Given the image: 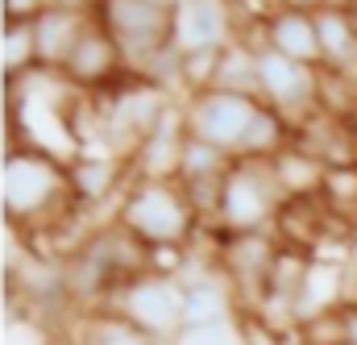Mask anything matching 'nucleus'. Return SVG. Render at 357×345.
<instances>
[{
	"label": "nucleus",
	"instance_id": "nucleus-25",
	"mask_svg": "<svg viewBox=\"0 0 357 345\" xmlns=\"http://www.w3.org/2000/svg\"><path fill=\"white\" fill-rule=\"evenodd\" d=\"M100 0H46V8H79V13H96Z\"/></svg>",
	"mask_w": 357,
	"mask_h": 345
},
{
	"label": "nucleus",
	"instance_id": "nucleus-9",
	"mask_svg": "<svg viewBox=\"0 0 357 345\" xmlns=\"http://www.w3.org/2000/svg\"><path fill=\"white\" fill-rule=\"evenodd\" d=\"M291 146L316 159L324 171H349L357 167V117H333L316 108L299 125H291Z\"/></svg>",
	"mask_w": 357,
	"mask_h": 345
},
{
	"label": "nucleus",
	"instance_id": "nucleus-19",
	"mask_svg": "<svg viewBox=\"0 0 357 345\" xmlns=\"http://www.w3.org/2000/svg\"><path fill=\"white\" fill-rule=\"evenodd\" d=\"M233 167V159L199 138L187 133L183 142V159H178V183H208V179H225V171Z\"/></svg>",
	"mask_w": 357,
	"mask_h": 345
},
{
	"label": "nucleus",
	"instance_id": "nucleus-3",
	"mask_svg": "<svg viewBox=\"0 0 357 345\" xmlns=\"http://www.w3.org/2000/svg\"><path fill=\"white\" fill-rule=\"evenodd\" d=\"M282 183L270 159H233L220 183L216 233H270L282 208Z\"/></svg>",
	"mask_w": 357,
	"mask_h": 345
},
{
	"label": "nucleus",
	"instance_id": "nucleus-16",
	"mask_svg": "<svg viewBox=\"0 0 357 345\" xmlns=\"http://www.w3.org/2000/svg\"><path fill=\"white\" fill-rule=\"evenodd\" d=\"M316 34H320V67L357 75V34L345 17V8H316Z\"/></svg>",
	"mask_w": 357,
	"mask_h": 345
},
{
	"label": "nucleus",
	"instance_id": "nucleus-1",
	"mask_svg": "<svg viewBox=\"0 0 357 345\" xmlns=\"http://www.w3.org/2000/svg\"><path fill=\"white\" fill-rule=\"evenodd\" d=\"M84 212V204L71 191V175L67 163L29 150V146H13L4 154V216L8 225H17L29 237L54 233L63 225H71Z\"/></svg>",
	"mask_w": 357,
	"mask_h": 345
},
{
	"label": "nucleus",
	"instance_id": "nucleus-2",
	"mask_svg": "<svg viewBox=\"0 0 357 345\" xmlns=\"http://www.w3.org/2000/svg\"><path fill=\"white\" fill-rule=\"evenodd\" d=\"M116 225L129 229L146 250H162V246H191L199 216L183 191L178 179H146V175H129L121 200H116Z\"/></svg>",
	"mask_w": 357,
	"mask_h": 345
},
{
	"label": "nucleus",
	"instance_id": "nucleus-6",
	"mask_svg": "<svg viewBox=\"0 0 357 345\" xmlns=\"http://www.w3.org/2000/svg\"><path fill=\"white\" fill-rule=\"evenodd\" d=\"M96 17L116 38V46L125 50L129 71H142L154 54L171 50V17H175V8L162 4V0H100Z\"/></svg>",
	"mask_w": 357,
	"mask_h": 345
},
{
	"label": "nucleus",
	"instance_id": "nucleus-18",
	"mask_svg": "<svg viewBox=\"0 0 357 345\" xmlns=\"http://www.w3.org/2000/svg\"><path fill=\"white\" fill-rule=\"evenodd\" d=\"M274 175H278V183H282V196H320L324 191V167L316 163V159H307L303 150H295V146H282L274 159Z\"/></svg>",
	"mask_w": 357,
	"mask_h": 345
},
{
	"label": "nucleus",
	"instance_id": "nucleus-22",
	"mask_svg": "<svg viewBox=\"0 0 357 345\" xmlns=\"http://www.w3.org/2000/svg\"><path fill=\"white\" fill-rule=\"evenodd\" d=\"M171 345H245V333L233 329V325H220V329H183Z\"/></svg>",
	"mask_w": 357,
	"mask_h": 345
},
{
	"label": "nucleus",
	"instance_id": "nucleus-21",
	"mask_svg": "<svg viewBox=\"0 0 357 345\" xmlns=\"http://www.w3.org/2000/svg\"><path fill=\"white\" fill-rule=\"evenodd\" d=\"M79 345H162V342L146 337L142 329H133L129 321H121V316H112V312H100L96 321H84Z\"/></svg>",
	"mask_w": 357,
	"mask_h": 345
},
{
	"label": "nucleus",
	"instance_id": "nucleus-12",
	"mask_svg": "<svg viewBox=\"0 0 357 345\" xmlns=\"http://www.w3.org/2000/svg\"><path fill=\"white\" fill-rule=\"evenodd\" d=\"M183 142H187V125H183V104H167L162 117L150 125V133L142 138V146L129 159V175H146V179H178V159H183Z\"/></svg>",
	"mask_w": 357,
	"mask_h": 345
},
{
	"label": "nucleus",
	"instance_id": "nucleus-24",
	"mask_svg": "<svg viewBox=\"0 0 357 345\" xmlns=\"http://www.w3.org/2000/svg\"><path fill=\"white\" fill-rule=\"evenodd\" d=\"M337 316H341V333H345V342L357 345V300L349 295L345 304H337Z\"/></svg>",
	"mask_w": 357,
	"mask_h": 345
},
{
	"label": "nucleus",
	"instance_id": "nucleus-5",
	"mask_svg": "<svg viewBox=\"0 0 357 345\" xmlns=\"http://www.w3.org/2000/svg\"><path fill=\"white\" fill-rule=\"evenodd\" d=\"M262 100L258 96H233V91H195L183 96V125L191 138L225 150L229 159H241L254 125H258Z\"/></svg>",
	"mask_w": 357,
	"mask_h": 345
},
{
	"label": "nucleus",
	"instance_id": "nucleus-29",
	"mask_svg": "<svg viewBox=\"0 0 357 345\" xmlns=\"http://www.w3.org/2000/svg\"><path fill=\"white\" fill-rule=\"evenodd\" d=\"M341 345H349V342H341Z\"/></svg>",
	"mask_w": 357,
	"mask_h": 345
},
{
	"label": "nucleus",
	"instance_id": "nucleus-26",
	"mask_svg": "<svg viewBox=\"0 0 357 345\" xmlns=\"http://www.w3.org/2000/svg\"><path fill=\"white\" fill-rule=\"evenodd\" d=\"M274 4H287V8H312V13H316L324 0H274Z\"/></svg>",
	"mask_w": 357,
	"mask_h": 345
},
{
	"label": "nucleus",
	"instance_id": "nucleus-28",
	"mask_svg": "<svg viewBox=\"0 0 357 345\" xmlns=\"http://www.w3.org/2000/svg\"><path fill=\"white\" fill-rule=\"evenodd\" d=\"M354 300H357V283H354Z\"/></svg>",
	"mask_w": 357,
	"mask_h": 345
},
{
	"label": "nucleus",
	"instance_id": "nucleus-11",
	"mask_svg": "<svg viewBox=\"0 0 357 345\" xmlns=\"http://www.w3.org/2000/svg\"><path fill=\"white\" fill-rule=\"evenodd\" d=\"M178 287H183V329H220V325H233V316L241 312V300H237L233 283L220 274V266H216V274H212V266L183 274Z\"/></svg>",
	"mask_w": 357,
	"mask_h": 345
},
{
	"label": "nucleus",
	"instance_id": "nucleus-14",
	"mask_svg": "<svg viewBox=\"0 0 357 345\" xmlns=\"http://www.w3.org/2000/svg\"><path fill=\"white\" fill-rule=\"evenodd\" d=\"M96 13H79V8H46L33 21V42H38V67L42 71H63L67 54L75 50L79 34L91 25Z\"/></svg>",
	"mask_w": 357,
	"mask_h": 345
},
{
	"label": "nucleus",
	"instance_id": "nucleus-23",
	"mask_svg": "<svg viewBox=\"0 0 357 345\" xmlns=\"http://www.w3.org/2000/svg\"><path fill=\"white\" fill-rule=\"evenodd\" d=\"M46 13V0H4V21H38Z\"/></svg>",
	"mask_w": 357,
	"mask_h": 345
},
{
	"label": "nucleus",
	"instance_id": "nucleus-15",
	"mask_svg": "<svg viewBox=\"0 0 357 345\" xmlns=\"http://www.w3.org/2000/svg\"><path fill=\"white\" fill-rule=\"evenodd\" d=\"M67 175H71L75 200L88 208V204L108 200L112 191H116V196L125 191V183H129V163H125V159H112V154H79L75 163H67Z\"/></svg>",
	"mask_w": 357,
	"mask_h": 345
},
{
	"label": "nucleus",
	"instance_id": "nucleus-20",
	"mask_svg": "<svg viewBox=\"0 0 357 345\" xmlns=\"http://www.w3.org/2000/svg\"><path fill=\"white\" fill-rule=\"evenodd\" d=\"M29 71H38V42L33 21H4V80L17 84Z\"/></svg>",
	"mask_w": 357,
	"mask_h": 345
},
{
	"label": "nucleus",
	"instance_id": "nucleus-4",
	"mask_svg": "<svg viewBox=\"0 0 357 345\" xmlns=\"http://www.w3.org/2000/svg\"><path fill=\"white\" fill-rule=\"evenodd\" d=\"M104 312L129 321L133 329H142L154 342L171 345L178 337V329H183V287H178V279L146 270V274L121 283L104 300Z\"/></svg>",
	"mask_w": 357,
	"mask_h": 345
},
{
	"label": "nucleus",
	"instance_id": "nucleus-13",
	"mask_svg": "<svg viewBox=\"0 0 357 345\" xmlns=\"http://www.w3.org/2000/svg\"><path fill=\"white\" fill-rule=\"evenodd\" d=\"M262 46L295 59V63H307V67H320V34H316V13L312 8H287V4H274L266 17H262Z\"/></svg>",
	"mask_w": 357,
	"mask_h": 345
},
{
	"label": "nucleus",
	"instance_id": "nucleus-27",
	"mask_svg": "<svg viewBox=\"0 0 357 345\" xmlns=\"http://www.w3.org/2000/svg\"><path fill=\"white\" fill-rule=\"evenodd\" d=\"M345 17H349V25H354V34H357V0L349 4V8H345Z\"/></svg>",
	"mask_w": 357,
	"mask_h": 345
},
{
	"label": "nucleus",
	"instance_id": "nucleus-10",
	"mask_svg": "<svg viewBox=\"0 0 357 345\" xmlns=\"http://www.w3.org/2000/svg\"><path fill=\"white\" fill-rule=\"evenodd\" d=\"M125 71H129L125 50H121L116 38L100 25V17H91V25L79 34L75 50H71L67 63H63V80L75 84L79 91H100V87H108L112 80H121Z\"/></svg>",
	"mask_w": 357,
	"mask_h": 345
},
{
	"label": "nucleus",
	"instance_id": "nucleus-7",
	"mask_svg": "<svg viewBox=\"0 0 357 345\" xmlns=\"http://www.w3.org/2000/svg\"><path fill=\"white\" fill-rule=\"evenodd\" d=\"M258 100L287 125H299L320 108V67L295 63L270 46H258Z\"/></svg>",
	"mask_w": 357,
	"mask_h": 345
},
{
	"label": "nucleus",
	"instance_id": "nucleus-8",
	"mask_svg": "<svg viewBox=\"0 0 357 345\" xmlns=\"http://www.w3.org/2000/svg\"><path fill=\"white\" fill-rule=\"evenodd\" d=\"M233 38H237V17L229 0H183L171 17V50L178 59L220 50Z\"/></svg>",
	"mask_w": 357,
	"mask_h": 345
},
{
	"label": "nucleus",
	"instance_id": "nucleus-17",
	"mask_svg": "<svg viewBox=\"0 0 357 345\" xmlns=\"http://www.w3.org/2000/svg\"><path fill=\"white\" fill-rule=\"evenodd\" d=\"M208 91H233V96H258V46L233 38L216 54V71Z\"/></svg>",
	"mask_w": 357,
	"mask_h": 345
}]
</instances>
